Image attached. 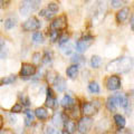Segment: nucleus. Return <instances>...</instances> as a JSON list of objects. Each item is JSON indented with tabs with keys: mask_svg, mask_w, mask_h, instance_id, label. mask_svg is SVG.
I'll use <instances>...</instances> for the list:
<instances>
[{
	"mask_svg": "<svg viewBox=\"0 0 134 134\" xmlns=\"http://www.w3.org/2000/svg\"><path fill=\"white\" fill-rule=\"evenodd\" d=\"M133 67V59L131 57H120L110 62L106 66V70L110 73L123 74L127 73Z\"/></svg>",
	"mask_w": 134,
	"mask_h": 134,
	"instance_id": "obj_1",
	"label": "nucleus"
},
{
	"mask_svg": "<svg viewBox=\"0 0 134 134\" xmlns=\"http://www.w3.org/2000/svg\"><path fill=\"white\" fill-rule=\"evenodd\" d=\"M98 107L99 104L97 100H95V102H84L82 104V113L84 116L91 117V115H94L97 113Z\"/></svg>",
	"mask_w": 134,
	"mask_h": 134,
	"instance_id": "obj_2",
	"label": "nucleus"
},
{
	"mask_svg": "<svg viewBox=\"0 0 134 134\" xmlns=\"http://www.w3.org/2000/svg\"><path fill=\"white\" fill-rule=\"evenodd\" d=\"M92 125H93V120L90 116H83L79 119L78 123H77V129L78 132L82 134H86L88 133V131L91 130Z\"/></svg>",
	"mask_w": 134,
	"mask_h": 134,
	"instance_id": "obj_3",
	"label": "nucleus"
},
{
	"mask_svg": "<svg viewBox=\"0 0 134 134\" xmlns=\"http://www.w3.org/2000/svg\"><path fill=\"white\" fill-rule=\"evenodd\" d=\"M41 27V24L38 20L37 17H34L31 16L30 18H28L26 21L23 24V29L25 31H35V30H38Z\"/></svg>",
	"mask_w": 134,
	"mask_h": 134,
	"instance_id": "obj_4",
	"label": "nucleus"
},
{
	"mask_svg": "<svg viewBox=\"0 0 134 134\" xmlns=\"http://www.w3.org/2000/svg\"><path fill=\"white\" fill-rule=\"evenodd\" d=\"M40 5V1H23L20 3V12L21 15H28V14H31V12L35 11L37 8L39 7Z\"/></svg>",
	"mask_w": 134,
	"mask_h": 134,
	"instance_id": "obj_5",
	"label": "nucleus"
},
{
	"mask_svg": "<svg viewBox=\"0 0 134 134\" xmlns=\"http://www.w3.org/2000/svg\"><path fill=\"white\" fill-rule=\"evenodd\" d=\"M67 27V16L66 15H62L59 17H57L53 20L52 25H50V29H54V30H64Z\"/></svg>",
	"mask_w": 134,
	"mask_h": 134,
	"instance_id": "obj_6",
	"label": "nucleus"
},
{
	"mask_svg": "<svg viewBox=\"0 0 134 134\" xmlns=\"http://www.w3.org/2000/svg\"><path fill=\"white\" fill-rule=\"evenodd\" d=\"M106 88L108 91H116L121 87V78L117 75H111L108 76L105 81Z\"/></svg>",
	"mask_w": 134,
	"mask_h": 134,
	"instance_id": "obj_7",
	"label": "nucleus"
},
{
	"mask_svg": "<svg viewBox=\"0 0 134 134\" xmlns=\"http://www.w3.org/2000/svg\"><path fill=\"white\" fill-rule=\"evenodd\" d=\"M93 40H94V37L93 36H85V37H83L82 39H79L77 41V44H76V50H77L78 53L85 52V50L92 45Z\"/></svg>",
	"mask_w": 134,
	"mask_h": 134,
	"instance_id": "obj_8",
	"label": "nucleus"
},
{
	"mask_svg": "<svg viewBox=\"0 0 134 134\" xmlns=\"http://www.w3.org/2000/svg\"><path fill=\"white\" fill-rule=\"evenodd\" d=\"M63 120H64V130L66 134H74L76 131V123L74 122L72 119H69L66 114L63 113Z\"/></svg>",
	"mask_w": 134,
	"mask_h": 134,
	"instance_id": "obj_9",
	"label": "nucleus"
},
{
	"mask_svg": "<svg viewBox=\"0 0 134 134\" xmlns=\"http://www.w3.org/2000/svg\"><path fill=\"white\" fill-rule=\"evenodd\" d=\"M36 73V66L29 63H23L21 69H20V76L24 78H28L29 76H31Z\"/></svg>",
	"mask_w": 134,
	"mask_h": 134,
	"instance_id": "obj_10",
	"label": "nucleus"
},
{
	"mask_svg": "<svg viewBox=\"0 0 134 134\" xmlns=\"http://www.w3.org/2000/svg\"><path fill=\"white\" fill-rule=\"evenodd\" d=\"M46 93H47V97H46V100H45V105L49 108H54L57 104V99L55 97V95H54L53 90L50 87H47Z\"/></svg>",
	"mask_w": 134,
	"mask_h": 134,
	"instance_id": "obj_11",
	"label": "nucleus"
},
{
	"mask_svg": "<svg viewBox=\"0 0 134 134\" xmlns=\"http://www.w3.org/2000/svg\"><path fill=\"white\" fill-rule=\"evenodd\" d=\"M60 104H62L63 107L66 108V110H70V108H73L75 105V99L70 95H65L64 97L62 98Z\"/></svg>",
	"mask_w": 134,
	"mask_h": 134,
	"instance_id": "obj_12",
	"label": "nucleus"
},
{
	"mask_svg": "<svg viewBox=\"0 0 134 134\" xmlns=\"http://www.w3.org/2000/svg\"><path fill=\"white\" fill-rule=\"evenodd\" d=\"M129 15H130V8H127V7L122 8V9L116 14V21L117 23H124L125 20L129 18Z\"/></svg>",
	"mask_w": 134,
	"mask_h": 134,
	"instance_id": "obj_13",
	"label": "nucleus"
},
{
	"mask_svg": "<svg viewBox=\"0 0 134 134\" xmlns=\"http://www.w3.org/2000/svg\"><path fill=\"white\" fill-rule=\"evenodd\" d=\"M117 105H120V104H119V100H117L115 95L110 96V97L106 99V107H107L108 111H111V112L116 111Z\"/></svg>",
	"mask_w": 134,
	"mask_h": 134,
	"instance_id": "obj_14",
	"label": "nucleus"
},
{
	"mask_svg": "<svg viewBox=\"0 0 134 134\" xmlns=\"http://www.w3.org/2000/svg\"><path fill=\"white\" fill-rule=\"evenodd\" d=\"M115 96H116L117 100H119L120 106H122V107L125 108L126 111H129L127 107H129V105H130V102H129V97H127V96L125 95V94H121V93L115 94Z\"/></svg>",
	"mask_w": 134,
	"mask_h": 134,
	"instance_id": "obj_15",
	"label": "nucleus"
},
{
	"mask_svg": "<svg viewBox=\"0 0 134 134\" xmlns=\"http://www.w3.org/2000/svg\"><path fill=\"white\" fill-rule=\"evenodd\" d=\"M35 116L40 121H45L48 119V112L45 107H37L35 110Z\"/></svg>",
	"mask_w": 134,
	"mask_h": 134,
	"instance_id": "obj_16",
	"label": "nucleus"
},
{
	"mask_svg": "<svg viewBox=\"0 0 134 134\" xmlns=\"http://www.w3.org/2000/svg\"><path fill=\"white\" fill-rule=\"evenodd\" d=\"M114 122L116 124V126L119 129H124L125 124H126V121H125V117L121 114H115L114 115Z\"/></svg>",
	"mask_w": 134,
	"mask_h": 134,
	"instance_id": "obj_17",
	"label": "nucleus"
},
{
	"mask_svg": "<svg viewBox=\"0 0 134 134\" xmlns=\"http://www.w3.org/2000/svg\"><path fill=\"white\" fill-rule=\"evenodd\" d=\"M66 74H67V76H68L69 78H72L74 79L75 77L77 76V74H78V65H72V66H69L68 68H67L66 70Z\"/></svg>",
	"mask_w": 134,
	"mask_h": 134,
	"instance_id": "obj_18",
	"label": "nucleus"
},
{
	"mask_svg": "<svg viewBox=\"0 0 134 134\" xmlns=\"http://www.w3.org/2000/svg\"><path fill=\"white\" fill-rule=\"evenodd\" d=\"M59 77V74H58L57 72H55V70H49V72L47 73V75H46V79H47V82L49 84H55L56 79Z\"/></svg>",
	"mask_w": 134,
	"mask_h": 134,
	"instance_id": "obj_19",
	"label": "nucleus"
},
{
	"mask_svg": "<svg viewBox=\"0 0 134 134\" xmlns=\"http://www.w3.org/2000/svg\"><path fill=\"white\" fill-rule=\"evenodd\" d=\"M55 87L57 88V91L58 92H63V91H65V88H66V81H65V78H63V77H58L57 79H56V82H55Z\"/></svg>",
	"mask_w": 134,
	"mask_h": 134,
	"instance_id": "obj_20",
	"label": "nucleus"
},
{
	"mask_svg": "<svg viewBox=\"0 0 134 134\" xmlns=\"http://www.w3.org/2000/svg\"><path fill=\"white\" fill-rule=\"evenodd\" d=\"M53 123L55 126H60V125H64V120H63V114H60V113L56 112L55 114H54L53 116Z\"/></svg>",
	"mask_w": 134,
	"mask_h": 134,
	"instance_id": "obj_21",
	"label": "nucleus"
},
{
	"mask_svg": "<svg viewBox=\"0 0 134 134\" xmlns=\"http://www.w3.org/2000/svg\"><path fill=\"white\" fill-rule=\"evenodd\" d=\"M25 115H26V119H25V124L27 125V126H29V125H31L32 121H34V117H35V114L30 111V110H26L25 111Z\"/></svg>",
	"mask_w": 134,
	"mask_h": 134,
	"instance_id": "obj_22",
	"label": "nucleus"
},
{
	"mask_svg": "<svg viewBox=\"0 0 134 134\" xmlns=\"http://www.w3.org/2000/svg\"><path fill=\"white\" fill-rule=\"evenodd\" d=\"M32 40L36 44H43L44 43V36L40 31H36L32 34Z\"/></svg>",
	"mask_w": 134,
	"mask_h": 134,
	"instance_id": "obj_23",
	"label": "nucleus"
},
{
	"mask_svg": "<svg viewBox=\"0 0 134 134\" xmlns=\"http://www.w3.org/2000/svg\"><path fill=\"white\" fill-rule=\"evenodd\" d=\"M100 64H102V58H100L99 56H93L91 59V66L93 67V68H98V67L100 66Z\"/></svg>",
	"mask_w": 134,
	"mask_h": 134,
	"instance_id": "obj_24",
	"label": "nucleus"
},
{
	"mask_svg": "<svg viewBox=\"0 0 134 134\" xmlns=\"http://www.w3.org/2000/svg\"><path fill=\"white\" fill-rule=\"evenodd\" d=\"M54 12L53 11H50L48 8H46V9H41L40 11H39V16H41V17H45L46 19H52L53 17H54Z\"/></svg>",
	"mask_w": 134,
	"mask_h": 134,
	"instance_id": "obj_25",
	"label": "nucleus"
},
{
	"mask_svg": "<svg viewBox=\"0 0 134 134\" xmlns=\"http://www.w3.org/2000/svg\"><path fill=\"white\" fill-rule=\"evenodd\" d=\"M16 23H17V20L16 18H12V17H10V18H7L5 20V28L6 29H11V28H14L16 26Z\"/></svg>",
	"mask_w": 134,
	"mask_h": 134,
	"instance_id": "obj_26",
	"label": "nucleus"
},
{
	"mask_svg": "<svg viewBox=\"0 0 134 134\" xmlns=\"http://www.w3.org/2000/svg\"><path fill=\"white\" fill-rule=\"evenodd\" d=\"M88 91L91 93L97 94V93H99V85L96 82H91L88 84Z\"/></svg>",
	"mask_w": 134,
	"mask_h": 134,
	"instance_id": "obj_27",
	"label": "nucleus"
},
{
	"mask_svg": "<svg viewBox=\"0 0 134 134\" xmlns=\"http://www.w3.org/2000/svg\"><path fill=\"white\" fill-rule=\"evenodd\" d=\"M16 81V76L15 75H9L5 78L1 79V85H9V84H12Z\"/></svg>",
	"mask_w": 134,
	"mask_h": 134,
	"instance_id": "obj_28",
	"label": "nucleus"
},
{
	"mask_svg": "<svg viewBox=\"0 0 134 134\" xmlns=\"http://www.w3.org/2000/svg\"><path fill=\"white\" fill-rule=\"evenodd\" d=\"M49 36H50V40L53 41V43H55V41H57L58 39L60 38L59 37V34H58L57 30H54V29H50L49 31Z\"/></svg>",
	"mask_w": 134,
	"mask_h": 134,
	"instance_id": "obj_29",
	"label": "nucleus"
},
{
	"mask_svg": "<svg viewBox=\"0 0 134 134\" xmlns=\"http://www.w3.org/2000/svg\"><path fill=\"white\" fill-rule=\"evenodd\" d=\"M43 55H41L40 53H35L32 55V62L35 63V64H39L40 62H43Z\"/></svg>",
	"mask_w": 134,
	"mask_h": 134,
	"instance_id": "obj_30",
	"label": "nucleus"
},
{
	"mask_svg": "<svg viewBox=\"0 0 134 134\" xmlns=\"http://www.w3.org/2000/svg\"><path fill=\"white\" fill-rule=\"evenodd\" d=\"M68 44V43H67ZM67 44L66 45H63V46H60V48H62V50H63V53L65 54V55H69L70 53H72V49H73V47H72V45H68L67 46Z\"/></svg>",
	"mask_w": 134,
	"mask_h": 134,
	"instance_id": "obj_31",
	"label": "nucleus"
},
{
	"mask_svg": "<svg viewBox=\"0 0 134 134\" xmlns=\"http://www.w3.org/2000/svg\"><path fill=\"white\" fill-rule=\"evenodd\" d=\"M72 62L76 63V65H78V64H83V63L85 62V59H84V57L81 55H74L72 58Z\"/></svg>",
	"mask_w": 134,
	"mask_h": 134,
	"instance_id": "obj_32",
	"label": "nucleus"
},
{
	"mask_svg": "<svg viewBox=\"0 0 134 134\" xmlns=\"http://www.w3.org/2000/svg\"><path fill=\"white\" fill-rule=\"evenodd\" d=\"M21 111H23V105L20 103L15 104V105L11 107V113L12 114H14V113H20Z\"/></svg>",
	"mask_w": 134,
	"mask_h": 134,
	"instance_id": "obj_33",
	"label": "nucleus"
},
{
	"mask_svg": "<svg viewBox=\"0 0 134 134\" xmlns=\"http://www.w3.org/2000/svg\"><path fill=\"white\" fill-rule=\"evenodd\" d=\"M47 8H48L50 11H53L54 14H56V12L58 11V8H59V7H58V5H57L56 2H49Z\"/></svg>",
	"mask_w": 134,
	"mask_h": 134,
	"instance_id": "obj_34",
	"label": "nucleus"
},
{
	"mask_svg": "<svg viewBox=\"0 0 134 134\" xmlns=\"http://www.w3.org/2000/svg\"><path fill=\"white\" fill-rule=\"evenodd\" d=\"M67 43H69V41H68V36H66V35L60 36V38H59V45L63 46V45H66Z\"/></svg>",
	"mask_w": 134,
	"mask_h": 134,
	"instance_id": "obj_35",
	"label": "nucleus"
},
{
	"mask_svg": "<svg viewBox=\"0 0 134 134\" xmlns=\"http://www.w3.org/2000/svg\"><path fill=\"white\" fill-rule=\"evenodd\" d=\"M20 99L23 100V104L25 106H29V105H30V100H29V98L26 97L25 95H20Z\"/></svg>",
	"mask_w": 134,
	"mask_h": 134,
	"instance_id": "obj_36",
	"label": "nucleus"
},
{
	"mask_svg": "<svg viewBox=\"0 0 134 134\" xmlns=\"http://www.w3.org/2000/svg\"><path fill=\"white\" fill-rule=\"evenodd\" d=\"M50 59H52V58H50V55L48 54V52H46L44 57H43V63H45V64H46V63H49Z\"/></svg>",
	"mask_w": 134,
	"mask_h": 134,
	"instance_id": "obj_37",
	"label": "nucleus"
},
{
	"mask_svg": "<svg viewBox=\"0 0 134 134\" xmlns=\"http://www.w3.org/2000/svg\"><path fill=\"white\" fill-rule=\"evenodd\" d=\"M122 1H119V0H113V1H111V5L113 8H117V7H120L121 5H122Z\"/></svg>",
	"mask_w": 134,
	"mask_h": 134,
	"instance_id": "obj_38",
	"label": "nucleus"
},
{
	"mask_svg": "<svg viewBox=\"0 0 134 134\" xmlns=\"http://www.w3.org/2000/svg\"><path fill=\"white\" fill-rule=\"evenodd\" d=\"M116 134H130V131L126 129H119V131L116 132Z\"/></svg>",
	"mask_w": 134,
	"mask_h": 134,
	"instance_id": "obj_39",
	"label": "nucleus"
},
{
	"mask_svg": "<svg viewBox=\"0 0 134 134\" xmlns=\"http://www.w3.org/2000/svg\"><path fill=\"white\" fill-rule=\"evenodd\" d=\"M5 57H6V47L3 46V43L1 41V58L3 59Z\"/></svg>",
	"mask_w": 134,
	"mask_h": 134,
	"instance_id": "obj_40",
	"label": "nucleus"
},
{
	"mask_svg": "<svg viewBox=\"0 0 134 134\" xmlns=\"http://www.w3.org/2000/svg\"><path fill=\"white\" fill-rule=\"evenodd\" d=\"M131 28H132V30L134 31V17H133V19H132V23H131Z\"/></svg>",
	"mask_w": 134,
	"mask_h": 134,
	"instance_id": "obj_41",
	"label": "nucleus"
}]
</instances>
